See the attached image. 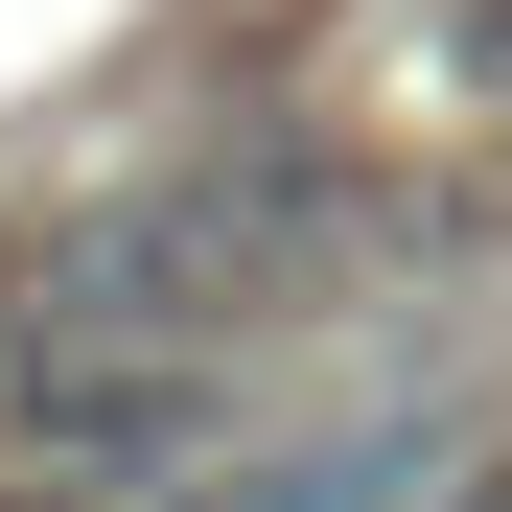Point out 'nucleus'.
I'll return each instance as SVG.
<instances>
[{
  "instance_id": "f257e3e1",
  "label": "nucleus",
  "mask_w": 512,
  "mask_h": 512,
  "mask_svg": "<svg viewBox=\"0 0 512 512\" xmlns=\"http://www.w3.org/2000/svg\"><path fill=\"white\" fill-rule=\"evenodd\" d=\"M489 94H512V0H489Z\"/></svg>"
}]
</instances>
